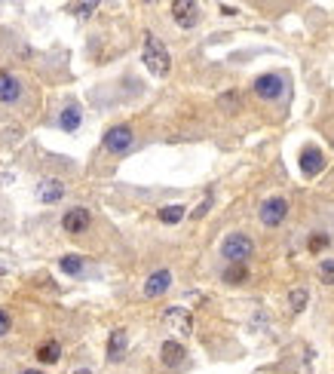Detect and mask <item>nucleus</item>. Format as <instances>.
<instances>
[{"mask_svg":"<svg viewBox=\"0 0 334 374\" xmlns=\"http://www.w3.org/2000/svg\"><path fill=\"white\" fill-rule=\"evenodd\" d=\"M145 65L151 74L166 77L169 68H172V59H169V49L154 37V34H145Z\"/></svg>","mask_w":334,"mask_h":374,"instance_id":"1","label":"nucleus"},{"mask_svg":"<svg viewBox=\"0 0 334 374\" xmlns=\"http://www.w3.org/2000/svg\"><path fill=\"white\" fill-rule=\"evenodd\" d=\"M221 255L227 258V264H245L248 258L254 255V243H252V236H245V234H230L221 243Z\"/></svg>","mask_w":334,"mask_h":374,"instance_id":"2","label":"nucleus"},{"mask_svg":"<svg viewBox=\"0 0 334 374\" xmlns=\"http://www.w3.org/2000/svg\"><path fill=\"white\" fill-rule=\"evenodd\" d=\"M102 144H104V151H108V153H113V157H123V153H129V151H132V144H135L132 126H126V123L111 126V129L104 132Z\"/></svg>","mask_w":334,"mask_h":374,"instance_id":"3","label":"nucleus"},{"mask_svg":"<svg viewBox=\"0 0 334 374\" xmlns=\"http://www.w3.org/2000/svg\"><path fill=\"white\" fill-rule=\"evenodd\" d=\"M252 89L264 102H276V98H282V93H286V80L279 74H261V77H254Z\"/></svg>","mask_w":334,"mask_h":374,"instance_id":"4","label":"nucleus"},{"mask_svg":"<svg viewBox=\"0 0 334 374\" xmlns=\"http://www.w3.org/2000/svg\"><path fill=\"white\" fill-rule=\"evenodd\" d=\"M89 224H92V215H89V209H83V206H74V209H68L65 215H62V230L71 234V236L86 234Z\"/></svg>","mask_w":334,"mask_h":374,"instance_id":"5","label":"nucleus"},{"mask_svg":"<svg viewBox=\"0 0 334 374\" xmlns=\"http://www.w3.org/2000/svg\"><path fill=\"white\" fill-rule=\"evenodd\" d=\"M286 215H288V203L282 196H270V200H264V206H261V221L267 227H279L286 221Z\"/></svg>","mask_w":334,"mask_h":374,"instance_id":"6","label":"nucleus"},{"mask_svg":"<svg viewBox=\"0 0 334 374\" xmlns=\"http://www.w3.org/2000/svg\"><path fill=\"white\" fill-rule=\"evenodd\" d=\"M200 3H194V0H175L172 3V19H175V25H181V28H194L196 22H200Z\"/></svg>","mask_w":334,"mask_h":374,"instance_id":"7","label":"nucleus"},{"mask_svg":"<svg viewBox=\"0 0 334 374\" xmlns=\"http://www.w3.org/2000/svg\"><path fill=\"white\" fill-rule=\"evenodd\" d=\"M22 102V80L12 77L10 71H0V104H19Z\"/></svg>","mask_w":334,"mask_h":374,"instance_id":"8","label":"nucleus"},{"mask_svg":"<svg viewBox=\"0 0 334 374\" xmlns=\"http://www.w3.org/2000/svg\"><path fill=\"white\" fill-rule=\"evenodd\" d=\"M322 169H325V153L319 151L316 144H307L301 151V172L307 175V178H316Z\"/></svg>","mask_w":334,"mask_h":374,"instance_id":"9","label":"nucleus"},{"mask_svg":"<svg viewBox=\"0 0 334 374\" xmlns=\"http://www.w3.org/2000/svg\"><path fill=\"white\" fill-rule=\"evenodd\" d=\"M169 288H172V273L169 270H154L151 277H147V282H145L147 298H160V294H166Z\"/></svg>","mask_w":334,"mask_h":374,"instance_id":"10","label":"nucleus"},{"mask_svg":"<svg viewBox=\"0 0 334 374\" xmlns=\"http://www.w3.org/2000/svg\"><path fill=\"white\" fill-rule=\"evenodd\" d=\"M126 347H129V335L126 328H113L111 337H108V359L111 362H120L126 356Z\"/></svg>","mask_w":334,"mask_h":374,"instance_id":"11","label":"nucleus"},{"mask_svg":"<svg viewBox=\"0 0 334 374\" xmlns=\"http://www.w3.org/2000/svg\"><path fill=\"white\" fill-rule=\"evenodd\" d=\"M65 196V185L59 178H46L37 185V200L40 203H59Z\"/></svg>","mask_w":334,"mask_h":374,"instance_id":"12","label":"nucleus"},{"mask_svg":"<svg viewBox=\"0 0 334 374\" xmlns=\"http://www.w3.org/2000/svg\"><path fill=\"white\" fill-rule=\"evenodd\" d=\"M160 356H163V365L175 368V365L184 362V356H187V353H184V347H181L178 341H166V344L160 347Z\"/></svg>","mask_w":334,"mask_h":374,"instance_id":"13","label":"nucleus"},{"mask_svg":"<svg viewBox=\"0 0 334 374\" xmlns=\"http://www.w3.org/2000/svg\"><path fill=\"white\" fill-rule=\"evenodd\" d=\"M34 356H37V362H44V365H55V362H59V359H62V344L49 337V341L40 344Z\"/></svg>","mask_w":334,"mask_h":374,"instance_id":"14","label":"nucleus"},{"mask_svg":"<svg viewBox=\"0 0 334 374\" xmlns=\"http://www.w3.org/2000/svg\"><path fill=\"white\" fill-rule=\"evenodd\" d=\"M80 123H83L80 108H77V104H68V108L62 111V117H59V126L65 132H77V129H80Z\"/></svg>","mask_w":334,"mask_h":374,"instance_id":"15","label":"nucleus"},{"mask_svg":"<svg viewBox=\"0 0 334 374\" xmlns=\"http://www.w3.org/2000/svg\"><path fill=\"white\" fill-rule=\"evenodd\" d=\"M221 279L227 282V286H243V282H248V267L245 264H227Z\"/></svg>","mask_w":334,"mask_h":374,"instance_id":"16","label":"nucleus"},{"mask_svg":"<svg viewBox=\"0 0 334 374\" xmlns=\"http://www.w3.org/2000/svg\"><path fill=\"white\" fill-rule=\"evenodd\" d=\"M59 270L68 273V277H80L83 273V258L80 255H62L59 258Z\"/></svg>","mask_w":334,"mask_h":374,"instance_id":"17","label":"nucleus"},{"mask_svg":"<svg viewBox=\"0 0 334 374\" xmlns=\"http://www.w3.org/2000/svg\"><path fill=\"white\" fill-rule=\"evenodd\" d=\"M166 322H178L184 335L194 328V319H190V313H187V310H181V307H172V310H169V313H166Z\"/></svg>","mask_w":334,"mask_h":374,"instance_id":"18","label":"nucleus"},{"mask_svg":"<svg viewBox=\"0 0 334 374\" xmlns=\"http://www.w3.org/2000/svg\"><path fill=\"white\" fill-rule=\"evenodd\" d=\"M184 218V206H178V203H175V206H163L160 209V221L163 224H178Z\"/></svg>","mask_w":334,"mask_h":374,"instance_id":"19","label":"nucleus"},{"mask_svg":"<svg viewBox=\"0 0 334 374\" xmlns=\"http://www.w3.org/2000/svg\"><path fill=\"white\" fill-rule=\"evenodd\" d=\"M307 301H310L307 288H291V294H288V304H291V310H304V307H307Z\"/></svg>","mask_w":334,"mask_h":374,"instance_id":"20","label":"nucleus"},{"mask_svg":"<svg viewBox=\"0 0 334 374\" xmlns=\"http://www.w3.org/2000/svg\"><path fill=\"white\" fill-rule=\"evenodd\" d=\"M319 279L325 282V286H334V261L325 258L322 264H319Z\"/></svg>","mask_w":334,"mask_h":374,"instance_id":"21","label":"nucleus"},{"mask_svg":"<svg viewBox=\"0 0 334 374\" xmlns=\"http://www.w3.org/2000/svg\"><path fill=\"white\" fill-rule=\"evenodd\" d=\"M328 243H331V236H328V234H316V236L310 239V245H307V249L313 252V255H319V252H325V249H328Z\"/></svg>","mask_w":334,"mask_h":374,"instance_id":"22","label":"nucleus"},{"mask_svg":"<svg viewBox=\"0 0 334 374\" xmlns=\"http://www.w3.org/2000/svg\"><path fill=\"white\" fill-rule=\"evenodd\" d=\"M218 104H221L224 111H233V108H239V95L236 93H224L221 98H218Z\"/></svg>","mask_w":334,"mask_h":374,"instance_id":"23","label":"nucleus"},{"mask_svg":"<svg viewBox=\"0 0 334 374\" xmlns=\"http://www.w3.org/2000/svg\"><path fill=\"white\" fill-rule=\"evenodd\" d=\"M12 328V319H10V313H6V310H0V337L6 335V331Z\"/></svg>","mask_w":334,"mask_h":374,"instance_id":"24","label":"nucleus"},{"mask_svg":"<svg viewBox=\"0 0 334 374\" xmlns=\"http://www.w3.org/2000/svg\"><path fill=\"white\" fill-rule=\"evenodd\" d=\"M95 6H98V3H80V6H74V12H77V16H89Z\"/></svg>","mask_w":334,"mask_h":374,"instance_id":"25","label":"nucleus"},{"mask_svg":"<svg viewBox=\"0 0 334 374\" xmlns=\"http://www.w3.org/2000/svg\"><path fill=\"white\" fill-rule=\"evenodd\" d=\"M221 12H224V16H236L239 10H236V6H221Z\"/></svg>","mask_w":334,"mask_h":374,"instance_id":"26","label":"nucleus"},{"mask_svg":"<svg viewBox=\"0 0 334 374\" xmlns=\"http://www.w3.org/2000/svg\"><path fill=\"white\" fill-rule=\"evenodd\" d=\"M19 374H44V371H37V368H25V371H19Z\"/></svg>","mask_w":334,"mask_h":374,"instance_id":"27","label":"nucleus"},{"mask_svg":"<svg viewBox=\"0 0 334 374\" xmlns=\"http://www.w3.org/2000/svg\"><path fill=\"white\" fill-rule=\"evenodd\" d=\"M74 374H92V371H89V368H77Z\"/></svg>","mask_w":334,"mask_h":374,"instance_id":"28","label":"nucleus"}]
</instances>
